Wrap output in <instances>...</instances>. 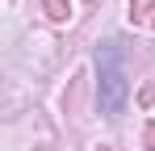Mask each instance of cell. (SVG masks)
I'll use <instances>...</instances> for the list:
<instances>
[{
	"mask_svg": "<svg viewBox=\"0 0 155 151\" xmlns=\"http://www.w3.org/2000/svg\"><path fill=\"white\" fill-rule=\"evenodd\" d=\"M130 97V84H126V50L117 38L101 42L97 50V101H101V113L105 118H117L126 109Z\"/></svg>",
	"mask_w": 155,
	"mask_h": 151,
	"instance_id": "cell-1",
	"label": "cell"
},
{
	"mask_svg": "<svg viewBox=\"0 0 155 151\" xmlns=\"http://www.w3.org/2000/svg\"><path fill=\"white\" fill-rule=\"evenodd\" d=\"M130 21L155 29V0H130Z\"/></svg>",
	"mask_w": 155,
	"mask_h": 151,
	"instance_id": "cell-2",
	"label": "cell"
},
{
	"mask_svg": "<svg viewBox=\"0 0 155 151\" xmlns=\"http://www.w3.org/2000/svg\"><path fill=\"white\" fill-rule=\"evenodd\" d=\"M42 8H46L51 21H67V17H71V4H67V0H42Z\"/></svg>",
	"mask_w": 155,
	"mask_h": 151,
	"instance_id": "cell-3",
	"label": "cell"
},
{
	"mask_svg": "<svg viewBox=\"0 0 155 151\" xmlns=\"http://www.w3.org/2000/svg\"><path fill=\"white\" fill-rule=\"evenodd\" d=\"M143 143H147V147H155V122L147 126V134H143Z\"/></svg>",
	"mask_w": 155,
	"mask_h": 151,
	"instance_id": "cell-4",
	"label": "cell"
}]
</instances>
